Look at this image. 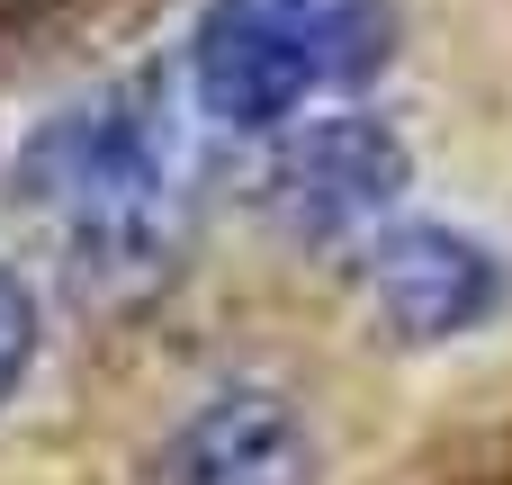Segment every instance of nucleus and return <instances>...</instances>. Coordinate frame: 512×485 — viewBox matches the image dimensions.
<instances>
[{"mask_svg":"<svg viewBox=\"0 0 512 485\" xmlns=\"http://www.w3.org/2000/svg\"><path fill=\"white\" fill-rule=\"evenodd\" d=\"M18 189L54 225L63 270H72V288L90 306H144L180 270L171 153L153 144V126L126 99L45 117L27 135V153H18Z\"/></svg>","mask_w":512,"mask_h":485,"instance_id":"f257e3e1","label":"nucleus"},{"mask_svg":"<svg viewBox=\"0 0 512 485\" xmlns=\"http://www.w3.org/2000/svg\"><path fill=\"white\" fill-rule=\"evenodd\" d=\"M387 0H207L189 36V90L216 126H288L315 90L387 63Z\"/></svg>","mask_w":512,"mask_h":485,"instance_id":"f03ea898","label":"nucleus"},{"mask_svg":"<svg viewBox=\"0 0 512 485\" xmlns=\"http://www.w3.org/2000/svg\"><path fill=\"white\" fill-rule=\"evenodd\" d=\"M405 189H414V144L387 117H324V126L288 135L270 162V216L297 243L369 234L378 216L405 207Z\"/></svg>","mask_w":512,"mask_h":485,"instance_id":"7ed1b4c3","label":"nucleus"},{"mask_svg":"<svg viewBox=\"0 0 512 485\" xmlns=\"http://www.w3.org/2000/svg\"><path fill=\"white\" fill-rule=\"evenodd\" d=\"M315 468L324 459H315L306 405L270 378H234L162 432L144 485H315Z\"/></svg>","mask_w":512,"mask_h":485,"instance_id":"20e7f679","label":"nucleus"},{"mask_svg":"<svg viewBox=\"0 0 512 485\" xmlns=\"http://www.w3.org/2000/svg\"><path fill=\"white\" fill-rule=\"evenodd\" d=\"M360 288L396 342H459L504 306V261L459 225H396L369 243Z\"/></svg>","mask_w":512,"mask_h":485,"instance_id":"39448f33","label":"nucleus"},{"mask_svg":"<svg viewBox=\"0 0 512 485\" xmlns=\"http://www.w3.org/2000/svg\"><path fill=\"white\" fill-rule=\"evenodd\" d=\"M27 369H36V297H27V279L0 261V414L18 405Z\"/></svg>","mask_w":512,"mask_h":485,"instance_id":"423d86ee","label":"nucleus"},{"mask_svg":"<svg viewBox=\"0 0 512 485\" xmlns=\"http://www.w3.org/2000/svg\"><path fill=\"white\" fill-rule=\"evenodd\" d=\"M0 9H27V0H0Z\"/></svg>","mask_w":512,"mask_h":485,"instance_id":"0eeeda50","label":"nucleus"}]
</instances>
